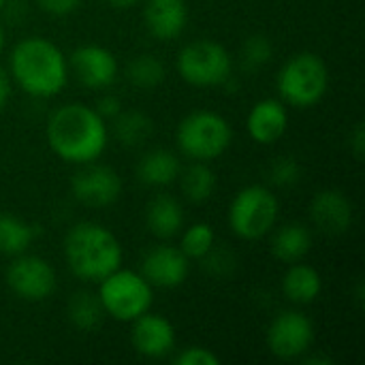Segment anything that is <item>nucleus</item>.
Returning <instances> with one entry per match:
<instances>
[{"label": "nucleus", "mask_w": 365, "mask_h": 365, "mask_svg": "<svg viewBox=\"0 0 365 365\" xmlns=\"http://www.w3.org/2000/svg\"><path fill=\"white\" fill-rule=\"evenodd\" d=\"M51 152L71 165L98 160L107 148L109 128L94 107L86 103H64L51 111L45 126Z\"/></svg>", "instance_id": "f257e3e1"}, {"label": "nucleus", "mask_w": 365, "mask_h": 365, "mask_svg": "<svg viewBox=\"0 0 365 365\" xmlns=\"http://www.w3.org/2000/svg\"><path fill=\"white\" fill-rule=\"evenodd\" d=\"M9 75L26 94L51 98L68 83V58L53 41L45 36H26L11 49Z\"/></svg>", "instance_id": "f03ea898"}, {"label": "nucleus", "mask_w": 365, "mask_h": 365, "mask_svg": "<svg viewBox=\"0 0 365 365\" xmlns=\"http://www.w3.org/2000/svg\"><path fill=\"white\" fill-rule=\"evenodd\" d=\"M64 259L71 274L83 282L98 284L122 267V244L105 225L83 220L68 229L64 237Z\"/></svg>", "instance_id": "7ed1b4c3"}, {"label": "nucleus", "mask_w": 365, "mask_h": 365, "mask_svg": "<svg viewBox=\"0 0 365 365\" xmlns=\"http://www.w3.org/2000/svg\"><path fill=\"white\" fill-rule=\"evenodd\" d=\"M276 88L284 105L297 109L314 107L329 90V68L319 53L299 51L280 66Z\"/></svg>", "instance_id": "20e7f679"}, {"label": "nucleus", "mask_w": 365, "mask_h": 365, "mask_svg": "<svg viewBox=\"0 0 365 365\" xmlns=\"http://www.w3.org/2000/svg\"><path fill=\"white\" fill-rule=\"evenodd\" d=\"M233 141L229 120L212 109H197L188 113L175 130V143L190 160L210 163L222 156Z\"/></svg>", "instance_id": "39448f33"}, {"label": "nucleus", "mask_w": 365, "mask_h": 365, "mask_svg": "<svg viewBox=\"0 0 365 365\" xmlns=\"http://www.w3.org/2000/svg\"><path fill=\"white\" fill-rule=\"evenodd\" d=\"M96 295L105 317L118 323H133L152 308L154 287L141 276V272L118 267L98 282Z\"/></svg>", "instance_id": "423d86ee"}, {"label": "nucleus", "mask_w": 365, "mask_h": 365, "mask_svg": "<svg viewBox=\"0 0 365 365\" xmlns=\"http://www.w3.org/2000/svg\"><path fill=\"white\" fill-rule=\"evenodd\" d=\"M280 216V201L263 184H250L242 188L229 207L231 231L246 242H257L274 231Z\"/></svg>", "instance_id": "0eeeda50"}, {"label": "nucleus", "mask_w": 365, "mask_h": 365, "mask_svg": "<svg viewBox=\"0 0 365 365\" xmlns=\"http://www.w3.org/2000/svg\"><path fill=\"white\" fill-rule=\"evenodd\" d=\"M175 68L195 88H216L233 77V58L218 41L199 38L180 49Z\"/></svg>", "instance_id": "6e6552de"}, {"label": "nucleus", "mask_w": 365, "mask_h": 365, "mask_svg": "<svg viewBox=\"0 0 365 365\" xmlns=\"http://www.w3.org/2000/svg\"><path fill=\"white\" fill-rule=\"evenodd\" d=\"M6 287L13 295H17L24 302H45L53 295L58 287L56 272L49 261L36 255H17L6 267L4 274Z\"/></svg>", "instance_id": "1a4fd4ad"}, {"label": "nucleus", "mask_w": 365, "mask_h": 365, "mask_svg": "<svg viewBox=\"0 0 365 365\" xmlns=\"http://www.w3.org/2000/svg\"><path fill=\"white\" fill-rule=\"evenodd\" d=\"M314 342V325L312 321L297 312V310H287L278 314L269 329H267V346L274 357L291 361V359H302Z\"/></svg>", "instance_id": "9d476101"}, {"label": "nucleus", "mask_w": 365, "mask_h": 365, "mask_svg": "<svg viewBox=\"0 0 365 365\" xmlns=\"http://www.w3.org/2000/svg\"><path fill=\"white\" fill-rule=\"evenodd\" d=\"M73 197L88 207H109L122 195V178L115 169L96 160L79 165L71 178Z\"/></svg>", "instance_id": "9b49d317"}, {"label": "nucleus", "mask_w": 365, "mask_h": 365, "mask_svg": "<svg viewBox=\"0 0 365 365\" xmlns=\"http://www.w3.org/2000/svg\"><path fill=\"white\" fill-rule=\"evenodd\" d=\"M68 71L75 79L90 90H107L120 75V64L113 51L103 45L86 43L73 49L68 56Z\"/></svg>", "instance_id": "f8f14e48"}, {"label": "nucleus", "mask_w": 365, "mask_h": 365, "mask_svg": "<svg viewBox=\"0 0 365 365\" xmlns=\"http://www.w3.org/2000/svg\"><path fill=\"white\" fill-rule=\"evenodd\" d=\"M190 274V259L180 246L158 244L152 246L141 259V276L154 289H178Z\"/></svg>", "instance_id": "ddd939ff"}, {"label": "nucleus", "mask_w": 365, "mask_h": 365, "mask_svg": "<svg viewBox=\"0 0 365 365\" xmlns=\"http://www.w3.org/2000/svg\"><path fill=\"white\" fill-rule=\"evenodd\" d=\"M130 342L141 357L163 359L175 349V327L169 319L152 314L150 310L133 321Z\"/></svg>", "instance_id": "4468645a"}, {"label": "nucleus", "mask_w": 365, "mask_h": 365, "mask_svg": "<svg viewBox=\"0 0 365 365\" xmlns=\"http://www.w3.org/2000/svg\"><path fill=\"white\" fill-rule=\"evenodd\" d=\"M310 218L314 227L325 235H342L353 227V203L336 188H325L310 201Z\"/></svg>", "instance_id": "2eb2a0df"}, {"label": "nucleus", "mask_w": 365, "mask_h": 365, "mask_svg": "<svg viewBox=\"0 0 365 365\" xmlns=\"http://www.w3.org/2000/svg\"><path fill=\"white\" fill-rule=\"evenodd\" d=\"M246 128L252 141L272 145L280 141L289 128V111L280 98H263L252 105L246 118Z\"/></svg>", "instance_id": "dca6fc26"}, {"label": "nucleus", "mask_w": 365, "mask_h": 365, "mask_svg": "<svg viewBox=\"0 0 365 365\" xmlns=\"http://www.w3.org/2000/svg\"><path fill=\"white\" fill-rule=\"evenodd\" d=\"M143 21L154 38L173 41L186 30L188 4L186 0H145Z\"/></svg>", "instance_id": "f3484780"}, {"label": "nucleus", "mask_w": 365, "mask_h": 365, "mask_svg": "<svg viewBox=\"0 0 365 365\" xmlns=\"http://www.w3.org/2000/svg\"><path fill=\"white\" fill-rule=\"evenodd\" d=\"M145 225L158 240H173L184 229L182 203L171 195H156L145 207Z\"/></svg>", "instance_id": "a211bd4d"}, {"label": "nucleus", "mask_w": 365, "mask_h": 365, "mask_svg": "<svg viewBox=\"0 0 365 365\" xmlns=\"http://www.w3.org/2000/svg\"><path fill=\"white\" fill-rule=\"evenodd\" d=\"M182 163L178 154L165 148H154L141 156L137 163V178L150 188H165L180 178Z\"/></svg>", "instance_id": "6ab92c4d"}, {"label": "nucleus", "mask_w": 365, "mask_h": 365, "mask_svg": "<svg viewBox=\"0 0 365 365\" xmlns=\"http://www.w3.org/2000/svg\"><path fill=\"white\" fill-rule=\"evenodd\" d=\"M321 291H323V278L319 269L302 261L291 263L287 274L282 276V293L291 304L308 306L314 299H319Z\"/></svg>", "instance_id": "aec40b11"}, {"label": "nucleus", "mask_w": 365, "mask_h": 365, "mask_svg": "<svg viewBox=\"0 0 365 365\" xmlns=\"http://www.w3.org/2000/svg\"><path fill=\"white\" fill-rule=\"evenodd\" d=\"M276 229V227H274ZM312 250V233L306 225L289 222L274 231L272 237V255L291 265L297 261H304V257Z\"/></svg>", "instance_id": "412c9836"}, {"label": "nucleus", "mask_w": 365, "mask_h": 365, "mask_svg": "<svg viewBox=\"0 0 365 365\" xmlns=\"http://www.w3.org/2000/svg\"><path fill=\"white\" fill-rule=\"evenodd\" d=\"M36 227L13 216L6 212H0V255L4 257H17L30 248V244L36 237Z\"/></svg>", "instance_id": "4be33fe9"}, {"label": "nucleus", "mask_w": 365, "mask_h": 365, "mask_svg": "<svg viewBox=\"0 0 365 365\" xmlns=\"http://www.w3.org/2000/svg\"><path fill=\"white\" fill-rule=\"evenodd\" d=\"M111 122V133L124 148H137L152 135V120L139 109H122Z\"/></svg>", "instance_id": "5701e85b"}, {"label": "nucleus", "mask_w": 365, "mask_h": 365, "mask_svg": "<svg viewBox=\"0 0 365 365\" xmlns=\"http://www.w3.org/2000/svg\"><path fill=\"white\" fill-rule=\"evenodd\" d=\"M182 192L190 203H205L216 190V173L203 160H192L184 171H180Z\"/></svg>", "instance_id": "b1692460"}, {"label": "nucleus", "mask_w": 365, "mask_h": 365, "mask_svg": "<svg viewBox=\"0 0 365 365\" xmlns=\"http://www.w3.org/2000/svg\"><path fill=\"white\" fill-rule=\"evenodd\" d=\"M66 314L73 327H77L79 331H94L101 327L103 319H105V310L101 306V299L96 293L90 291H79L68 299L66 306Z\"/></svg>", "instance_id": "393cba45"}, {"label": "nucleus", "mask_w": 365, "mask_h": 365, "mask_svg": "<svg viewBox=\"0 0 365 365\" xmlns=\"http://www.w3.org/2000/svg\"><path fill=\"white\" fill-rule=\"evenodd\" d=\"M126 77H128V81L135 88L154 90V88H158L165 81L167 68H165V64L154 53H139V56H135L128 62Z\"/></svg>", "instance_id": "a878e982"}, {"label": "nucleus", "mask_w": 365, "mask_h": 365, "mask_svg": "<svg viewBox=\"0 0 365 365\" xmlns=\"http://www.w3.org/2000/svg\"><path fill=\"white\" fill-rule=\"evenodd\" d=\"M180 235H182L180 237V250L190 261H201L216 246L214 229L207 222H195V225L182 229Z\"/></svg>", "instance_id": "bb28decb"}, {"label": "nucleus", "mask_w": 365, "mask_h": 365, "mask_svg": "<svg viewBox=\"0 0 365 365\" xmlns=\"http://www.w3.org/2000/svg\"><path fill=\"white\" fill-rule=\"evenodd\" d=\"M274 56V45L265 34H252L242 45V64L248 71L265 66Z\"/></svg>", "instance_id": "cd10ccee"}, {"label": "nucleus", "mask_w": 365, "mask_h": 365, "mask_svg": "<svg viewBox=\"0 0 365 365\" xmlns=\"http://www.w3.org/2000/svg\"><path fill=\"white\" fill-rule=\"evenodd\" d=\"M302 180V165L295 156H280L269 167V182L280 188L295 186Z\"/></svg>", "instance_id": "c85d7f7f"}, {"label": "nucleus", "mask_w": 365, "mask_h": 365, "mask_svg": "<svg viewBox=\"0 0 365 365\" xmlns=\"http://www.w3.org/2000/svg\"><path fill=\"white\" fill-rule=\"evenodd\" d=\"M173 361L178 365H220V357L205 346H188L180 351Z\"/></svg>", "instance_id": "c756f323"}, {"label": "nucleus", "mask_w": 365, "mask_h": 365, "mask_svg": "<svg viewBox=\"0 0 365 365\" xmlns=\"http://www.w3.org/2000/svg\"><path fill=\"white\" fill-rule=\"evenodd\" d=\"M36 4L51 17H66L79 9L81 0H36Z\"/></svg>", "instance_id": "7c9ffc66"}, {"label": "nucleus", "mask_w": 365, "mask_h": 365, "mask_svg": "<svg viewBox=\"0 0 365 365\" xmlns=\"http://www.w3.org/2000/svg\"><path fill=\"white\" fill-rule=\"evenodd\" d=\"M96 113L103 118V120H113L120 111H122V103L115 94H103L96 105H94Z\"/></svg>", "instance_id": "2f4dec72"}, {"label": "nucleus", "mask_w": 365, "mask_h": 365, "mask_svg": "<svg viewBox=\"0 0 365 365\" xmlns=\"http://www.w3.org/2000/svg\"><path fill=\"white\" fill-rule=\"evenodd\" d=\"M349 148H351V152H353V156H355L357 160H361V158H364L365 130L361 122H357V124L353 126V130H351V135H349Z\"/></svg>", "instance_id": "473e14b6"}, {"label": "nucleus", "mask_w": 365, "mask_h": 365, "mask_svg": "<svg viewBox=\"0 0 365 365\" xmlns=\"http://www.w3.org/2000/svg\"><path fill=\"white\" fill-rule=\"evenodd\" d=\"M9 98H11V77L6 75L4 68H0V111L6 107Z\"/></svg>", "instance_id": "72a5a7b5"}, {"label": "nucleus", "mask_w": 365, "mask_h": 365, "mask_svg": "<svg viewBox=\"0 0 365 365\" xmlns=\"http://www.w3.org/2000/svg\"><path fill=\"white\" fill-rule=\"evenodd\" d=\"M113 9H118V11H128V9H133V6H137L141 0H107Z\"/></svg>", "instance_id": "f704fd0d"}, {"label": "nucleus", "mask_w": 365, "mask_h": 365, "mask_svg": "<svg viewBox=\"0 0 365 365\" xmlns=\"http://www.w3.org/2000/svg\"><path fill=\"white\" fill-rule=\"evenodd\" d=\"M304 364H321V365H331L329 357H304Z\"/></svg>", "instance_id": "c9c22d12"}, {"label": "nucleus", "mask_w": 365, "mask_h": 365, "mask_svg": "<svg viewBox=\"0 0 365 365\" xmlns=\"http://www.w3.org/2000/svg\"><path fill=\"white\" fill-rule=\"evenodd\" d=\"M4 51V28H2V24H0V53Z\"/></svg>", "instance_id": "e433bc0d"}, {"label": "nucleus", "mask_w": 365, "mask_h": 365, "mask_svg": "<svg viewBox=\"0 0 365 365\" xmlns=\"http://www.w3.org/2000/svg\"><path fill=\"white\" fill-rule=\"evenodd\" d=\"M6 4H9V0H0V11H2V9H4Z\"/></svg>", "instance_id": "4c0bfd02"}]
</instances>
